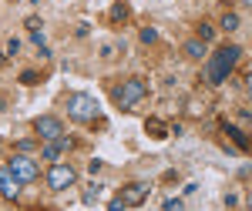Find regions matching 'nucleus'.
I'll return each mask as SVG.
<instances>
[{"mask_svg":"<svg viewBox=\"0 0 252 211\" xmlns=\"http://www.w3.org/2000/svg\"><path fill=\"white\" fill-rule=\"evenodd\" d=\"M222 27H225V30H235V27H239V17H235V14H225V17H222Z\"/></svg>","mask_w":252,"mask_h":211,"instance_id":"2eb2a0df","label":"nucleus"},{"mask_svg":"<svg viewBox=\"0 0 252 211\" xmlns=\"http://www.w3.org/2000/svg\"><path fill=\"white\" fill-rule=\"evenodd\" d=\"M246 87H249V97H252V77H249V84H246Z\"/></svg>","mask_w":252,"mask_h":211,"instance_id":"5701e85b","label":"nucleus"},{"mask_svg":"<svg viewBox=\"0 0 252 211\" xmlns=\"http://www.w3.org/2000/svg\"><path fill=\"white\" fill-rule=\"evenodd\" d=\"M165 211H182V201H178V198H168V201H165Z\"/></svg>","mask_w":252,"mask_h":211,"instance_id":"a211bd4d","label":"nucleus"},{"mask_svg":"<svg viewBox=\"0 0 252 211\" xmlns=\"http://www.w3.org/2000/svg\"><path fill=\"white\" fill-rule=\"evenodd\" d=\"M246 3H249V7H252V0H246Z\"/></svg>","mask_w":252,"mask_h":211,"instance_id":"b1692460","label":"nucleus"},{"mask_svg":"<svg viewBox=\"0 0 252 211\" xmlns=\"http://www.w3.org/2000/svg\"><path fill=\"white\" fill-rule=\"evenodd\" d=\"M185 57H192V60H202L205 57V40H189V44H185Z\"/></svg>","mask_w":252,"mask_h":211,"instance_id":"9d476101","label":"nucleus"},{"mask_svg":"<svg viewBox=\"0 0 252 211\" xmlns=\"http://www.w3.org/2000/svg\"><path fill=\"white\" fill-rule=\"evenodd\" d=\"M97 194H101V188H97V185H91V188H88V191H84V201H88V205H91V201H97Z\"/></svg>","mask_w":252,"mask_h":211,"instance_id":"dca6fc26","label":"nucleus"},{"mask_svg":"<svg viewBox=\"0 0 252 211\" xmlns=\"http://www.w3.org/2000/svg\"><path fill=\"white\" fill-rule=\"evenodd\" d=\"M212 37H215V27H212V24H198V40H205V44H209Z\"/></svg>","mask_w":252,"mask_h":211,"instance_id":"ddd939ff","label":"nucleus"},{"mask_svg":"<svg viewBox=\"0 0 252 211\" xmlns=\"http://www.w3.org/2000/svg\"><path fill=\"white\" fill-rule=\"evenodd\" d=\"M7 168L17 174L20 181H37V161H34V158H27V154H14Z\"/></svg>","mask_w":252,"mask_h":211,"instance_id":"0eeeda50","label":"nucleus"},{"mask_svg":"<svg viewBox=\"0 0 252 211\" xmlns=\"http://www.w3.org/2000/svg\"><path fill=\"white\" fill-rule=\"evenodd\" d=\"M141 97H145V80H138V77H128V80H121L115 87V101L121 111H131Z\"/></svg>","mask_w":252,"mask_h":211,"instance_id":"7ed1b4c3","label":"nucleus"},{"mask_svg":"<svg viewBox=\"0 0 252 211\" xmlns=\"http://www.w3.org/2000/svg\"><path fill=\"white\" fill-rule=\"evenodd\" d=\"M27 30H31V34L40 30V17H27Z\"/></svg>","mask_w":252,"mask_h":211,"instance_id":"6ab92c4d","label":"nucleus"},{"mask_svg":"<svg viewBox=\"0 0 252 211\" xmlns=\"http://www.w3.org/2000/svg\"><path fill=\"white\" fill-rule=\"evenodd\" d=\"M108 211H125V205H121V198H115V201L108 205Z\"/></svg>","mask_w":252,"mask_h":211,"instance_id":"412c9836","label":"nucleus"},{"mask_svg":"<svg viewBox=\"0 0 252 211\" xmlns=\"http://www.w3.org/2000/svg\"><path fill=\"white\" fill-rule=\"evenodd\" d=\"M67 148H71V137L64 134V137H58V141H47V144H44V151H40V158H47V161H58L61 151H67Z\"/></svg>","mask_w":252,"mask_h":211,"instance_id":"1a4fd4ad","label":"nucleus"},{"mask_svg":"<svg viewBox=\"0 0 252 211\" xmlns=\"http://www.w3.org/2000/svg\"><path fill=\"white\" fill-rule=\"evenodd\" d=\"M34 131H37L40 141H58V137H64V124L54 114H40L34 121Z\"/></svg>","mask_w":252,"mask_h":211,"instance_id":"39448f33","label":"nucleus"},{"mask_svg":"<svg viewBox=\"0 0 252 211\" xmlns=\"http://www.w3.org/2000/svg\"><path fill=\"white\" fill-rule=\"evenodd\" d=\"M3 60H7V54H3V51H0V67H3Z\"/></svg>","mask_w":252,"mask_h":211,"instance_id":"4be33fe9","label":"nucleus"},{"mask_svg":"<svg viewBox=\"0 0 252 211\" xmlns=\"http://www.w3.org/2000/svg\"><path fill=\"white\" fill-rule=\"evenodd\" d=\"M148 185H141V181H131V185H125L121 191H118V198H121V205L125 208H138V205H145V198H148Z\"/></svg>","mask_w":252,"mask_h":211,"instance_id":"423d86ee","label":"nucleus"},{"mask_svg":"<svg viewBox=\"0 0 252 211\" xmlns=\"http://www.w3.org/2000/svg\"><path fill=\"white\" fill-rule=\"evenodd\" d=\"M20 80H24V84H34V80H37V74H34V71H24V74H20Z\"/></svg>","mask_w":252,"mask_h":211,"instance_id":"aec40b11","label":"nucleus"},{"mask_svg":"<svg viewBox=\"0 0 252 211\" xmlns=\"http://www.w3.org/2000/svg\"><path fill=\"white\" fill-rule=\"evenodd\" d=\"M145 131H148L152 137H165V134H168V128H165L158 117H148V121H145Z\"/></svg>","mask_w":252,"mask_h":211,"instance_id":"9b49d317","label":"nucleus"},{"mask_svg":"<svg viewBox=\"0 0 252 211\" xmlns=\"http://www.w3.org/2000/svg\"><path fill=\"white\" fill-rule=\"evenodd\" d=\"M239 57H242V51H239L235 44L222 47V51H219V54L209 60V67H205V80H209V84H222V80H225V77L235 71Z\"/></svg>","mask_w":252,"mask_h":211,"instance_id":"f257e3e1","label":"nucleus"},{"mask_svg":"<svg viewBox=\"0 0 252 211\" xmlns=\"http://www.w3.org/2000/svg\"><path fill=\"white\" fill-rule=\"evenodd\" d=\"M74 181H78V171H74L71 164H61V161L51 164V171H47V185H51L54 191H67Z\"/></svg>","mask_w":252,"mask_h":211,"instance_id":"20e7f679","label":"nucleus"},{"mask_svg":"<svg viewBox=\"0 0 252 211\" xmlns=\"http://www.w3.org/2000/svg\"><path fill=\"white\" fill-rule=\"evenodd\" d=\"M141 40H145V44H155V40H158V34L152 30V27H145V30H141Z\"/></svg>","mask_w":252,"mask_h":211,"instance_id":"f3484780","label":"nucleus"},{"mask_svg":"<svg viewBox=\"0 0 252 211\" xmlns=\"http://www.w3.org/2000/svg\"><path fill=\"white\" fill-rule=\"evenodd\" d=\"M67 114L81 121V124H88V121H94L101 114V107H97V101L91 94H71L67 97Z\"/></svg>","mask_w":252,"mask_h":211,"instance_id":"f03ea898","label":"nucleus"},{"mask_svg":"<svg viewBox=\"0 0 252 211\" xmlns=\"http://www.w3.org/2000/svg\"><path fill=\"white\" fill-rule=\"evenodd\" d=\"M225 134L232 137L235 144H239V148H242V151H246V148H249V137L242 134V131H239V128H235V124H225Z\"/></svg>","mask_w":252,"mask_h":211,"instance_id":"f8f14e48","label":"nucleus"},{"mask_svg":"<svg viewBox=\"0 0 252 211\" xmlns=\"http://www.w3.org/2000/svg\"><path fill=\"white\" fill-rule=\"evenodd\" d=\"M0 194H3V198H10V201L20 194V178L10 171V168H0Z\"/></svg>","mask_w":252,"mask_h":211,"instance_id":"6e6552de","label":"nucleus"},{"mask_svg":"<svg viewBox=\"0 0 252 211\" xmlns=\"http://www.w3.org/2000/svg\"><path fill=\"white\" fill-rule=\"evenodd\" d=\"M111 20H128V7L125 3H115L111 7Z\"/></svg>","mask_w":252,"mask_h":211,"instance_id":"4468645a","label":"nucleus"}]
</instances>
